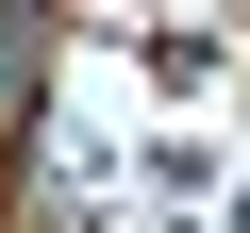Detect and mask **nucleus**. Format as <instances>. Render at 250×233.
I'll return each mask as SVG.
<instances>
[{"label":"nucleus","instance_id":"f257e3e1","mask_svg":"<svg viewBox=\"0 0 250 233\" xmlns=\"http://www.w3.org/2000/svg\"><path fill=\"white\" fill-rule=\"evenodd\" d=\"M34 67H50V17H34V0H0V134H17V100H34Z\"/></svg>","mask_w":250,"mask_h":233}]
</instances>
